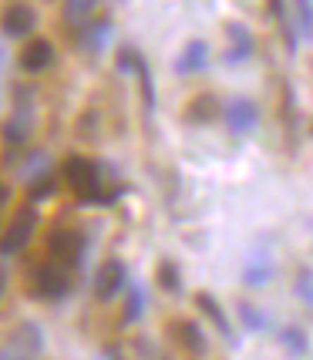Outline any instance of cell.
<instances>
[{
	"mask_svg": "<svg viewBox=\"0 0 313 360\" xmlns=\"http://www.w3.org/2000/svg\"><path fill=\"white\" fill-rule=\"evenodd\" d=\"M64 179H68V186L75 188V195H78L81 202L111 205L118 195H122V188L108 192V186H105V165L94 162V158L71 155L64 162Z\"/></svg>",
	"mask_w": 313,
	"mask_h": 360,
	"instance_id": "6da1fadb",
	"label": "cell"
},
{
	"mask_svg": "<svg viewBox=\"0 0 313 360\" xmlns=\"http://www.w3.org/2000/svg\"><path fill=\"white\" fill-rule=\"evenodd\" d=\"M71 266H64L58 259H51L44 266L34 269V297L37 300H64L71 293Z\"/></svg>",
	"mask_w": 313,
	"mask_h": 360,
	"instance_id": "7a4b0ae2",
	"label": "cell"
},
{
	"mask_svg": "<svg viewBox=\"0 0 313 360\" xmlns=\"http://www.w3.org/2000/svg\"><path fill=\"white\" fill-rule=\"evenodd\" d=\"M47 256L58 259L64 266H78L81 256H84V233L75 226H61L47 236Z\"/></svg>",
	"mask_w": 313,
	"mask_h": 360,
	"instance_id": "3957f363",
	"label": "cell"
},
{
	"mask_svg": "<svg viewBox=\"0 0 313 360\" xmlns=\"http://www.w3.org/2000/svg\"><path fill=\"white\" fill-rule=\"evenodd\" d=\"M34 226H37V212H34L31 205H24L14 219H11V226L4 229V236H0V252H4V256H14V252H20L27 243H31Z\"/></svg>",
	"mask_w": 313,
	"mask_h": 360,
	"instance_id": "277c9868",
	"label": "cell"
},
{
	"mask_svg": "<svg viewBox=\"0 0 313 360\" xmlns=\"http://www.w3.org/2000/svg\"><path fill=\"white\" fill-rule=\"evenodd\" d=\"M44 350V333L37 323H20V327L7 337V344L0 347V357H37Z\"/></svg>",
	"mask_w": 313,
	"mask_h": 360,
	"instance_id": "5b68a950",
	"label": "cell"
},
{
	"mask_svg": "<svg viewBox=\"0 0 313 360\" xmlns=\"http://www.w3.org/2000/svg\"><path fill=\"white\" fill-rule=\"evenodd\" d=\"M31 135H34V108L27 105V98L20 91L14 101V111H11L7 122H4V141H7V145H27Z\"/></svg>",
	"mask_w": 313,
	"mask_h": 360,
	"instance_id": "8992f818",
	"label": "cell"
},
{
	"mask_svg": "<svg viewBox=\"0 0 313 360\" xmlns=\"http://www.w3.org/2000/svg\"><path fill=\"white\" fill-rule=\"evenodd\" d=\"M222 118H226V128L233 131L236 139H246L256 131L260 125V108L253 105L250 98H233L226 108H222Z\"/></svg>",
	"mask_w": 313,
	"mask_h": 360,
	"instance_id": "52a82bcc",
	"label": "cell"
},
{
	"mask_svg": "<svg viewBox=\"0 0 313 360\" xmlns=\"http://www.w3.org/2000/svg\"><path fill=\"white\" fill-rule=\"evenodd\" d=\"M125 280H128V269H125L122 259H108V263H101L98 276H94V297L101 300V303H108L111 297H118V293L125 290Z\"/></svg>",
	"mask_w": 313,
	"mask_h": 360,
	"instance_id": "ba28073f",
	"label": "cell"
},
{
	"mask_svg": "<svg viewBox=\"0 0 313 360\" xmlns=\"http://www.w3.org/2000/svg\"><path fill=\"white\" fill-rule=\"evenodd\" d=\"M34 27H37V14H34L31 4H11L0 14V31L7 37H27Z\"/></svg>",
	"mask_w": 313,
	"mask_h": 360,
	"instance_id": "9c48e42d",
	"label": "cell"
},
{
	"mask_svg": "<svg viewBox=\"0 0 313 360\" xmlns=\"http://www.w3.org/2000/svg\"><path fill=\"white\" fill-rule=\"evenodd\" d=\"M111 37H115V24H111V17H98V20L81 24L78 44L84 47L88 54H105L108 44H111Z\"/></svg>",
	"mask_w": 313,
	"mask_h": 360,
	"instance_id": "30bf717a",
	"label": "cell"
},
{
	"mask_svg": "<svg viewBox=\"0 0 313 360\" xmlns=\"http://www.w3.org/2000/svg\"><path fill=\"white\" fill-rule=\"evenodd\" d=\"M276 276V263H273V256H269L267 246H256L250 252V259H246V266H243V283L246 286H263Z\"/></svg>",
	"mask_w": 313,
	"mask_h": 360,
	"instance_id": "8fae6325",
	"label": "cell"
},
{
	"mask_svg": "<svg viewBox=\"0 0 313 360\" xmlns=\"http://www.w3.org/2000/svg\"><path fill=\"white\" fill-rule=\"evenodd\" d=\"M54 64V44L44 41V37H34L31 44L20 51V68L27 71V75H41Z\"/></svg>",
	"mask_w": 313,
	"mask_h": 360,
	"instance_id": "7c38bea8",
	"label": "cell"
},
{
	"mask_svg": "<svg viewBox=\"0 0 313 360\" xmlns=\"http://www.w3.org/2000/svg\"><path fill=\"white\" fill-rule=\"evenodd\" d=\"M205 64H209V44H205V41H189V44L182 47V54L175 58V75H182V78L199 75Z\"/></svg>",
	"mask_w": 313,
	"mask_h": 360,
	"instance_id": "4fadbf2b",
	"label": "cell"
},
{
	"mask_svg": "<svg viewBox=\"0 0 313 360\" xmlns=\"http://www.w3.org/2000/svg\"><path fill=\"white\" fill-rule=\"evenodd\" d=\"M226 37H229V51H226V61L229 64H243L253 58V34L243 24H226Z\"/></svg>",
	"mask_w": 313,
	"mask_h": 360,
	"instance_id": "5bb4252c",
	"label": "cell"
},
{
	"mask_svg": "<svg viewBox=\"0 0 313 360\" xmlns=\"http://www.w3.org/2000/svg\"><path fill=\"white\" fill-rule=\"evenodd\" d=\"M175 340H179V347L186 350V354H192V357H203L205 354V337L203 330H199V323H192V320H179L172 327Z\"/></svg>",
	"mask_w": 313,
	"mask_h": 360,
	"instance_id": "9a60e30c",
	"label": "cell"
},
{
	"mask_svg": "<svg viewBox=\"0 0 313 360\" xmlns=\"http://www.w3.org/2000/svg\"><path fill=\"white\" fill-rule=\"evenodd\" d=\"M212 118H219V101H216L212 94L192 98V105H189V111H186V122H192V125H209Z\"/></svg>",
	"mask_w": 313,
	"mask_h": 360,
	"instance_id": "2e32d148",
	"label": "cell"
},
{
	"mask_svg": "<svg viewBox=\"0 0 313 360\" xmlns=\"http://www.w3.org/2000/svg\"><path fill=\"white\" fill-rule=\"evenodd\" d=\"M47 175H51V155L47 152H31V155L24 158V165H20V179L34 186V182H44Z\"/></svg>",
	"mask_w": 313,
	"mask_h": 360,
	"instance_id": "e0dca14e",
	"label": "cell"
},
{
	"mask_svg": "<svg viewBox=\"0 0 313 360\" xmlns=\"http://www.w3.org/2000/svg\"><path fill=\"white\" fill-rule=\"evenodd\" d=\"M98 4H101V0H64V20H68L71 27H81V24H88L94 17Z\"/></svg>",
	"mask_w": 313,
	"mask_h": 360,
	"instance_id": "ac0fdd59",
	"label": "cell"
},
{
	"mask_svg": "<svg viewBox=\"0 0 313 360\" xmlns=\"http://www.w3.org/2000/svg\"><path fill=\"white\" fill-rule=\"evenodd\" d=\"M196 307H199V310H203V314L216 323V330H219V333L233 337V327H229V320H226V314H222V307L212 300V293H196Z\"/></svg>",
	"mask_w": 313,
	"mask_h": 360,
	"instance_id": "d6986e66",
	"label": "cell"
},
{
	"mask_svg": "<svg viewBox=\"0 0 313 360\" xmlns=\"http://www.w3.org/2000/svg\"><path fill=\"white\" fill-rule=\"evenodd\" d=\"M280 344L290 357H303V354L310 350V337H307V330H300V327H283Z\"/></svg>",
	"mask_w": 313,
	"mask_h": 360,
	"instance_id": "ffe728a7",
	"label": "cell"
},
{
	"mask_svg": "<svg viewBox=\"0 0 313 360\" xmlns=\"http://www.w3.org/2000/svg\"><path fill=\"white\" fill-rule=\"evenodd\" d=\"M141 314H145V286H128V297H125V310H122V320H125V327L132 323H139Z\"/></svg>",
	"mask_w": 313,
	"mask_h": 360,
	"instance_id": "44dd1931",
	"label": "cell"
},
{
	"mask_svg": "<svg viewBox=\"0 0 313 360\" xmlns=\"http://www.w3.org/2000/svg\"><path fill=\"white\" fill-rule=\"evenodd\" d=\"M155 276H158V286H162V290H169V293H179V290H182V276H179V266H175L172 259H162Z\"/></svg>",
	"mask_w": 313,
	"mask_h": 360,
	"instance_id": "7402d4cb",
	"label": "cell"
},
{
	"mask_svg": "<svg viewBox=\"0 0 313 360\" xmlns=\"http://www.w3.org/2000/svg\"><path fill=\"white\" fill-rule=\"evenodd\" d=\"M239 320H243V327L246 330H267V323H269V316L260 310V307H253V303H239Z\"/></svg>",
	"mask_w": 313,
	"mask_h": 360,
	"instance_id": "603a6c76",
	"label": "cell"
},
{
	"mask_svg": "<svg viewBox=\"0 0 313 360\" xmlns=\"http://www.w3.org/2000/svg\"><path fill=\"white\" fill-rule=\"evenodd\" d=\"M135 75H139V84H141V94H145V108L152 111L155 108V88H152V75H148V64L145 58H135Z\"/></svg>",
	"mask_w": 313,
	"mask_h": 360,
	"instance_id": "cb8c5ba5",
	"label": "cell"
},
{
	"mask_svg": "<svg viewBox=\"0 0 313 360\" xmlns=\"http://www.w3.org/2000/svg\"><path fill=\"white\" fill-rule=\"evenodd\" d=\"M297 31L313 41V0H297Z\"/></svg>",
	"mask_w": 313,
	"mask_h": 360,
	"instance_id": "d4e9b609",
	"label": "cell"
},
{
	"mask_svg": "<svg viewBox=\"0 0 313 360\" xmlns=\"http://www.w3.org/2000/svg\"><path fill=\"white\" fill-rule=\"evenodd\" d=\"M293 290H297V297L303 300V303H310L313 307V269H300Z\"/></svg>",
	"mask_w": 313,
	"mask_h": 360,
	"instance_id": "484cf974",
	"label": "cell"
},
{
	"mask_svg": "<svg viewBox=\"0 0 313 360\" xmlns=\"http://www.w3.org/2000/svg\"><path fill=\"white\" fill-rule=\"evenodd\" d=\"M7 202H11V188H7L4 182H0V209H4Z\"/></svg>",
	"mask_w": 313,
	"mask_h": 360,
	"instance_id": "4316f807",
	"label": "cell"
},
{
	"mask_svg": "<svg viewBox=\"0 0 313 360\" xmlns=\"http://www.w3.org/2000/svg\"><path fill=\"white\" fill-rule=\"evenodd\" d=\"M0 293H4V273H0Z\"/></svg>",
	"mask_w": 313,
	"mask_h": 360,
	"instance_id": "83f0119b",
	"label": "cell"
}]
</instances>
